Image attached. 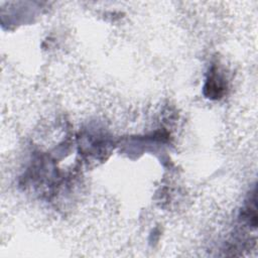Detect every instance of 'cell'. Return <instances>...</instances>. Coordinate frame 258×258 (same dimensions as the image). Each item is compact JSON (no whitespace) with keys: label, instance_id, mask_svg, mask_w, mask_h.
Masks as SVG:
<instances>
[{"label":"cell","instance_id":"obj_1","mask_svg":"<svg viewBox=\"0 0 258 258\" xmlns=\"http://www.w3.org/2000/svg\"><path fill=\"white\" fill-rule=\"evenodd\" d=\"M224 83L220 76L217 75V73H212L209 77L207 84L205 86V92L206 95L209 98H220L224 91Z\"/></svg>","mask_w":258,"mask_h":258}]
</instances>
